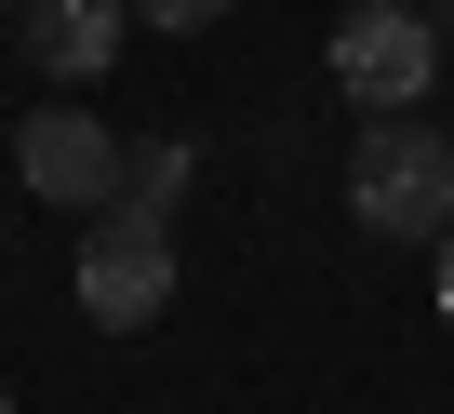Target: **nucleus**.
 I'll use <instances>...</instances> for the list:
<instances>
[{"mask_svg":"<svg viewBox=\"0 0 454 414\" xmlns=\"http://www.w3.org/2000/svg\"><path fill=\"white\" fill-rule=\"evenodd\" d=\"M121 134L94 121V107H27V134H14V174L54 200V215H107V200H121Z\"/></svg>","mask_w":454,"mask_h":414,"instance_id":"4","label":"nucleus"},{"mask_svg":"<svg viewBox=\"0 0 454 414\" xmlns=\"http://www.w3.org/2000/svg\"><path fill=\"white\" fill-rule=\"evenodd\" d=\"M348 215L374 241H454V134L441 121H361V147H348Z\"/></svg>","mask_w":454,"mask_h":414,"instance_id":"1","label":"nucleus"},{"mask_svg":"<svg viewBox=\"0 0 454 414\" xmlns=\"http://www.w3.org/2000/svg\"><path fill=\"white\" fill-rule=\"evenodd\" d=\"M427 81H441V27L414 14V0H361V14L334 27V94H348V107L401 121Z\"/></svg>","mask_w":454,"mask_h":414,"instance_id":"2","label":"nucleus"},{"mask_svg":"<svg viewBox=\"0 0 454 414\" xmlns=\"http://www.w3.org/2000/svg\"><path fill=\"white\" fill-rule=\"evenodd\" d=\"M27 54L54 67V81H107L121 67V41H134V0H27Z\"/></svg>","mask_w":454,"mask_h":414,"instance_id":"5","label":"nucleus"},{"mask_svg":"<svg viewBox=\"0 0 454 414\" xmlns=\"http://www.w3.org/2000/svg\"><path fill=\"white\" fill-rule=\"evenodd\" d=\"M187 174H200V160H187V134H147V147L121 160V200H107V215H160V228H174V200H187Z\"/></svg>","mask_w":454,"mask_h":414,"instance_id":"6","label":"nucleus"},{"mask_svg":"<svg viewBox=\"0 0 454 414\" xmlns=\"http://www.w3.org/2000/svg\"><path fill=\"white\" fill-rule=\"evenodd\" d=\"M214 14H227V0H134V27H174V41H200Z\"/></svg>","mask_w":454,"mask_h":414,"instance_id":"7","label":"nucleus"},{"mask_svg":"<svg viewBox=\"0 0 454 414\" xmlns=\"http://www.w3.org/2000/svg\"><path fill=\"white\" fill-rule=\"evenodd\" d=\"M0 414H14V401H0Z\"/></svg>","mask_w":454,"mask_h":414,"instance_id":"10","label":"nucleus"},{"mask_svg":"<svg viewBox=\"0 0 454 414\" xmlns=\"http://www.w3.org/2000/svg\"><path fill=\"white\" fill-rule=\"evenodd\" d=\"M160 308H174V228L160 215H94L81 228V321L147 334Z\"/></svg>","mask_w":454,"mask_h":414,"instance_id":"3","label":"nucleus"},{"mask_svg":"<svg viewBox=\"0 0 454 414\" xmlns=\"http://www.w3.org/2000/svg\"><path fill=\"white\" fill-rule=\"evenodd\" d=\"M0 14H27V0H0Z\"/></svg>","mask_w":454,"mask_h":414,"instance_id":"9","label":"nucleus"},{"mask_svg":"<svg viewBox=\"0 0 454 414\" xmlns=\"http://www.w3.org/2000/svg\"><path fill=\"white\" fill-rule=\"evenodd\" d=\"M441 308H454V241H441Z\"/></svg>","mask_w":454,"mask_h":414,"instance_id":"8","label":"nucleus"}]
</instances>
